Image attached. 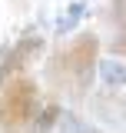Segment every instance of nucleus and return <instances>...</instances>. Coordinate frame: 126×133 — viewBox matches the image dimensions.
Wrapping results in <instances>:
<instances>
[{"label": "nucleus", "instance_id": "obj_1", "mask_svg": "<svg viewBox=\"0 0 126 133\" xmlns=\"http://www.w3.org/2000/svg\"><path fill=\"white\" fill-rule=\"evenodd\" d=\"M96 63H100V37L86 30L76 33L63 50H57V57L47 66V77L53 90L66 93L70 100H83L93 87Z\"/></svg>", "mask_w": 126, "mask_h": 133}, {"label": "nucleus", "instance_id": "obj_2", "mask_svg": "<svg viewBox=\"0 0 126 133\" xmlns=\"http://www.w3.org/2000/svg\"><path fill=\"white\" fill-rule=\"evenodd\" d=\"M40 110V83L27 77L0 87V127L3 130H30Z\"/></svg>", "mask_w": 126, "mask_h": 133}, {"label": "nucleus", "instance_id": "obj_3", "mask_svg": "<svg viewBox=\"0 0 126 133\" xmlns=\"http://www.w3.org/2000/svg\"><path fill=\"white\" fill-rule=\"evenodd\" d=\"M43 47H47V40L40 33H23L13 47H7L3 57H0V87L17 80V77H27V70L40 60Z\"/></svg>", "mask_w": 126, "mask_h": 133}, {"label": "nucleus", "instance_id": "obj_4", "mask_svg": "<svg viewBox=\"0 0 126 133\" xmlns=\"http://www.w3.org/2000/svg\"><path fill=\"white\" fill-rule=\"evenodd\" d=\"M106 20H110V27H113L110 53L120 60V57H126V0H110V7H106Z\"/></svg>", "mask_w": 126, "mask_h": 133}, {"label": "nucleus", "instance_id": "obj_5", "mask_svg": "<svg viewBox=\"0 0 126 133\" xmlns=\"http://www.w3.org/2000/svg\"><path fill=\"white\" fill-rule=\"evenodd\" d=\"M96 73L106 87H126V63H120L116 57H106L96 63Z\"/></svg>", "mask_w": 126, "mask_h": 133}, {"label": "nucleus", "instance_id": "obj_6", "mask_svg": "<svg viewBox=\"0 0 126 133\" xmlns=\"http://www.w3.org/2000/svg\"><path fill=\"white\" fill-rule=\"evenodd\" d=\"M63 116V110H60V103L53 100V103H40V110H37V120H33V127L30 130L33 133H50L53 127H57V120Z\"/></svg>", "mask_w": 126, "mask_h": 133}, {"label": "nucleus", "instance_id": "obj_7", "mask_svg": "<svg viewBox=\"0 0 126 133\" xmlns=\"http://www.w3.org/2000/svg\"><path fill=\"white\" fill-rule=\"evenodd\" d=\"M73 133H103V130H96V127H76Z\"/></svg>", "mask_w": 126, "mask_h": 133}, {"label": "nucleus", "instance_id": "obj_8", "mask_svg": "<svg viewBox=\"0 0 126 133\" xmlns=\"http://www.w3.org/2000/svg\"><path fill=\"white\" fill-rule=\"evenodd\" d=\"M3 133H33V130H3Z\"/></svg>", "mask_w": 126, "mask_h": 133}]
</instances>
